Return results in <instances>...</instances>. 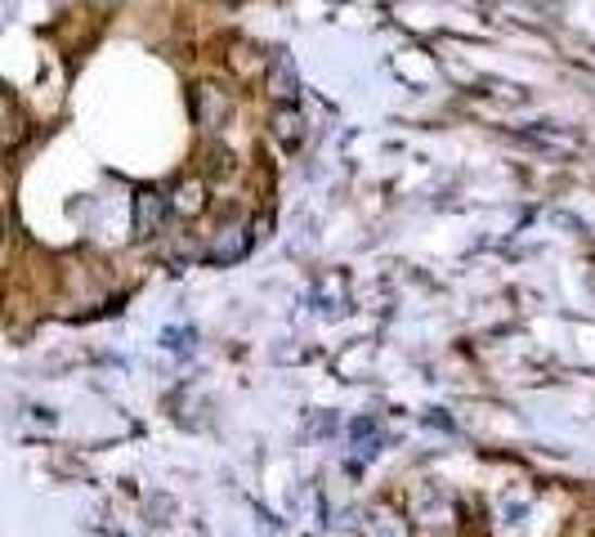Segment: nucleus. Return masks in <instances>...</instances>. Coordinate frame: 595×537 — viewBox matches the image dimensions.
<instances>
[{"label":"nucleus","instance_id":"nucleus-1","mask_svg":"<svg viewBox=\"0 0 595 537\" xmlns=\"http://www.w3.org/2000/svg\"><path fill=\"white\" fill-rule=\"evenodd\" d=\"M157 210H162V197H157V193H143V197H139V233H153V229H157Z\"/></svg>","mask_w":595,"mask_h":537}]
</instances>
